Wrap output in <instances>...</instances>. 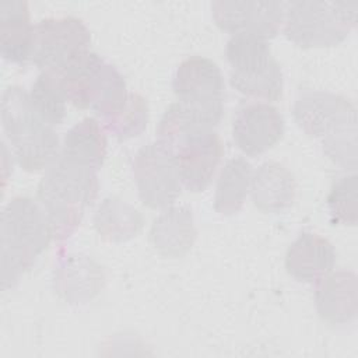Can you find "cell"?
<instances>
[{"instance_id": "cell-16", "label": "cell", "mask_w": 358, "mask_h": 358, "mask_svg": "<svg viewBox=\"0 0 358 358\" xmlns=\"http://www.w3.org/2000/svg\"><path fill=\"white\" fill-rule=\"evenodd\" d=\"M295 190L294 175L275 161L263 162L252 173V200L262 211L278 213L288 208L294 203Z\"/></svg>"}, {"instance_id": "cell-23", "label": "cell", "mask_w": 358, "mask_h": 358, "mask_svg": "<svg viewBox=\"0 0 358 358\" xmlns=\"http://www.w3.org/2000/svg\"><path fill=\"white\" fill-rule=\"evenodd\" d=\"M148 122L147 101L136 92H130L123 109L105 122L106 129L120 141L138 136Z\"/></svg>"}, {"instance_id": "cell-18", "label": "cell", "mask_w": 358, "mask_h": 358, "mask_svg": "<svg viewBox=\"0 0 358 358\" xmlns=\"http://www.w3.org/2000/svg\"><path fill=\"white\" fill-rule=\"evenodd\" d=\"M150 239L164 256L182 257L186 255L196 239L192 210L187 207H171L162 211L152 222Z\"/></svg>"}, {"instance_id": "cell-25", "label": "cell", "mask_w": 358, "mask_h": 358, "mask_svg": "<svg viewBox=\"0 0 358 358\" xmlns=\"http://www.w3.org/2000/svg\"><path fill=\"white\" fill-rule=\"evenodd\" d=\"M324 154L336 164L355 169L357 166V126L340 129L322 138Z\"/></svg>"}, {"instance_id": "cell-13", "label": "cell", "mask_w": 358, "mask_h": 358, "mask_svg": "<svg viewBox=\"0 0 358 358\" xmlns=\"http://www.w3.org/2000/svg\"><path fill=\"white\" fill-rule=\"evenodd\" d=\"M285 122L280 110L268 102H250L236 110L232 122V137L238 148L256 157L278 143Z\"/></svg>"}, {"instance_id": "cell-11", "label": "cell", "mask_w": 358, "mask_h": 358, "mask_svg": "<svg viewBox=\"0 0 358 358\" xmlns=\"http://www.w3.org/2000/svg\"><path fill=\"white\" fill-rule=\"evenodd\" d=\"M166 150L175 158L182 185L190 192L207 189L224 154L222 141L214 129L192 131Z\"/></svg>"}, {"instance_id": "cell-9", "label": "cell", "mask_w": 358, "mask_h": 358, "mask_svg": "<svg viewBox=\"0 0 358 358\" xmlns=\"http://www.w3.org/2000/svg\"><path fill=\"white\" fill-rule=\"evenodd\" d=\"M133 176L141 201L150 208H168L180 194L182 182L175 158L158 141L136 152Z\"/></svg>"}, {"instance_id": "cell-21", "label": "cell", "mask_w": 358, "mask_h": 358, "mask_svg": "<svg viewBox=\"0 0 358 358\" xmlns=\"http://www.w3.org/2000/svg\"><path fill=\"white\" fill-rule=\"evenodd\" d=\"M98 234L108 241L122 242L134 236L143 227L141 214L129 203L116 197L105 199L94 217Z\"/></svg>"}, {"instance_id": "cell-3", "label": "cell", "mask_w": 358, "mask_h": 358, "mask_svg": "<svg viewBox=\"0 0 358 358\" xmlns=\"http://www.w3.org/2000/svg\"><path fill=\"white\" fill-rule=\"evenodd\" d=\"M1 123L18 164L29 172L53 164L59 155V136L31 102L29 92L18 85L1 95Z\"/></svg>"}, {"instance_id": "cell-5", "label": "cell", "mask_w": 358, "mask_h": 358, "mask_svg": "<svg viewBox=\"0 0 358 358\" xmlns=\"http://www.w3.org/2000/svg\"><path fill=\"white\" fill-rule=\"evenodd\" d=\"M357 11V1L285 3L284 34L302 48L336 46L355 27Z\"/></svg>"}, {"instance_id": "cell-1", "label": "cell", "mask_w": 358, "mask_h": 358, "mask_svg": "<svg viewBox=\"0 0 358 358\" xmlns=\"http://www.w3.org/2000/svg\"><path fill=\"white\" fill-rule=\"evenodd\" d=\"M1 288L13 287L49 246L53 229L38 200L11 199L1 213Z\"/></svg>"}, {"instance_id": "cell-14", "label": "cell", "mask_w": 358, "mask_h": 358, "mask_svg": "<svg viewBox=\"0 0 358 358\" xmlns=\"http://www.w3.org/2000/svg\"><path fill=\"white\" fill-rule=\"evenodd\" d=\"M315 302L319 316L330 324H348L358 313V282L354 271H330L316 282Z\"/></svg>"}, {"instance_id": "cell-19", "label": "cell", "mask_w": 358, "mask_h": 358, "mask_svg": "<svg viewBox=\"0 0 358 358\" xmlns=\"http://www.w3.org/2000/svg\"><path fill=\"white\" fill-rule=\"evenodd\" d=\"M59 155L70 162L101 168L106 157V136L95 117H85L67 130Z\"/></svg>"}, {"instance_id": "cell-15", "label": "cell", "mask_w": 358, "mask_h": 358, "mask_svg": "<svg viewBox=\"0 0 358 358\" xmlns=\"http://www.w3.org/2000/svg\"><path fill=\"white\" fill-rule=\"evenodd\" d=\"M334 264V246L316 232H301L285 253V268L288 274L301 282L316 284L333 271Z\"/></svg>"}, {"instance_id": "cell-10", "label": "cell", "mask_w": 358, "mask_h": 358, "mask_svg": "<svg viewBox=\"0 0 358 358\" xmlns=\"http://www.w3.org/2000/svg\"><path fill=\"white\" fill-rule=\"evenodd\" d=\"M215 24L232 35L270 39L277 35L285 13V3L275 0H217L211 3Z\"/></svg>"}, {"instance_id": "cell-2", "label": "cell", "mask_w": 358, "mask_h": 358, "mask_svg": "<svg viewBox=\"0 0 358 358\" xmlns=\"http://www.w3.org/2000/svg\"><path fill=\"white\" fill-rule=\"evenodd\" d=\"M96 171L60 155L46 168L38 185V201L53 229V238L66 239L80 225L84 211L98 194Z\"/></svg>"}, {"instance_id": "cell-17", "label": "cell", "mask_w": 358, "mask_h": 358, "mask_svg": "<svg viewBox=\"0 0 358 358\" xmlns=\"http://www.w3.org/2000/svg\"><path fill=\"white\" fill-rule=\"evenodd\" d=\"M32 31L27 1H0V53L3 59L20 64L29 60Z\"/></svg>"}, {"instance_id": "cell-24", "label": "cell", "mask_w": 358, "mask_h": 358, "mask_svg": "<svg viewBox=\"0 0 358 358\" xmlns=\"http://www.w3.org/2000/svg\"><path fill=\"white\" fill-rule=\"evenodd\" d=\"M357 190L358 180L355 173L334 182L327 196V206L334 221L348 225L357 224Z\"/></svg>"}, {"instance_id": "cell-22", "label": "cell", "mask_w": 358, "mask_h": 358, "mask_svg": "<svg viewBox=\"0 0 358 358\" xmlns=\"http://www.w3.org/2000/svg\"><path fill=\"white\" fill-rule=\"evenodd\" d=\"M35 109L52 126L60 124L66 117V103L69 102L56 71H42L29 91Z\"/></svg>"}, {"instance_id": "cell-6", "label": "cell", "mask_w": 358, "mask_h": 358, "mask_svg": "<svg viewBox=\"0 0 358 358\" xmlns=\"http://www.w3.org/2000/svg\"><path fill=\"white\" fill-rule=\"evenodd\" d=\"M225 56L231 64V85L238 92L268 102L281 98L284 87L282 70L273 57L266 39L250 35H232L227 42Z\"/></svg>"}, {"instance_id": "cell-12", "label": "cell", "mask_w": 358, "mask_h": 358, "mask_svg": "<svg viewBox=\"0 0 358 358\" xmlns=\"http://www.w3.org/2000/svg\"><path fill=\"white\" fill-rule=\"evenodd\" d=\"M294 117L306 134L320 138L357 126L355 108L350 99L326 91L303 92L295 101Z\"/></svg>"}, {"instance_id": "cell-20", "label": "cell", "mask_w": 358, "mask_h": 358, "mask_svg": "<svg viewBox=\"0 0 358 358\" xmlns=\"http://www.w3.org/2000/svg\"><path fill=\"white\" fill-rule=\"evenodd\" d=\"M252 173V165L245 158L236 157L227 161L218 175L215 186L214 208L217 213L232 215L242 208L248 192L250 190Z\"/></svg>"}, {"instance_id": "cell-8", "label": "cell", "mask_w": 358, "mask_h": 358, "mask_svg": "<svg viewBox=\"0 0 358 358\" xmlns=\"http://www.w3.org/2000/svg\"><path fill=\"white\" fill-rule=\"evenodd\" d=\"M91 34L83 20L49 17L34 25L29 60L42 71L60 70L85 52Z\"/></svg>"}, {"instance_id": "cell-7", "label": "cell", "mask_w": 358, "mask_h": 358, "mask_svg": "<svg viewBox=\"0 0 358 358\" xmlns=\"http://www.w3.org/2000/svg\"><path fill=\"white\" fill-rule=\"evenodd\" d=\"M173 92L183 105L206 126L214 129L224 115L225 85L215 62L204 56H190L176 69Z\"/></svg>"}, {"instance_id": "cell-4", "label": "cell", "mask_w": 358, "mask_h": 358, "mask_svg": "<svg viewBox=\"0 0 358 358\" xmlns=\"http://www.w3.org/2000/svg\"><path fill=\"white\" fill-rule=\"evenodd\" d=\"M63 91L70 103L92 109L103 122L117 115L126 105L129 92L123 76L94 52H85L60 70Z\"/></svg>"}]
</instances>
